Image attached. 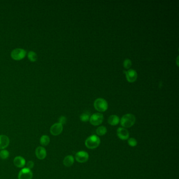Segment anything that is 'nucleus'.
<instances>
[{
  "label": "nucleus",
  "mask_w": 179,
  "mask_h": 179,
  "mask_svg": "<svg viewBox=\"0 0 179 179\" xmlns=\"http://www.w3.org/2000/svg\"><path fill=\"white\" fill-rule=\"evenodd\" d=\"M10 144V139L6 135H0V149H4Z\"/></svg>",
  "instance_id": "obj_13"
},
{
  "label": "nucleus",
  "mask_w": 179,
  "mask_h": 179,
  "mask_svg": "<svg viewBox=\"0 0 179 179\" xmlns=\"http://www.w3.org/2000/svg\"><path fill=\"white\" fill-rule=\"evenodd\" d=\"M50 142V138L47 135H43L40 138V143L43 146H47Z\"/></svg>",
  "instance_id": "obj_16"
},
{
  "label": "nucleus",
  "mask_w": 179,
  "mask_h": 179,
  "mask_svg": "<svg viewBox=\"0 0 179 179\" xmlns=\"http://www.w3.org/2000/svg\"><path fill=\"white\" fill-rule=\"evenodd\" d=\"M120 122L119 118L116 115H111L109 116L108 119V122L109 125L111 126H116Z\"/></svg>",
  "instance_id": "obj_14"
},
{
  "label": "nucleus",
  "mask_w": 179,
  "mask_h": 179,
  "mask_svg": "<svg viewBox=\"0 0 179 179\" xmlns=\"http://www.w3.org/2000/svg\"><path fill=\"white\" fill-rule=\"evenodd\" d=\"M35 154L37 158L39 160H44L46 157V150L43 147L39 146L35 150Z\"/></svg>",
  "instance_id": "obj_11"
},
{
  "label": "nucleus",
  "mask_w": 179,
  "mask_h": 179,
  "mask_svg": "<svg viewBox=\"0 0 179 179\" xmlns=\"http://www.w3.org/2000/svg\"><path fill=\"white\" fill-rule=\"evenodd\" d=\"M93 106L99 112H105L106 111L108 105L105 99L103 98H98L94 101Z\"/></svg>",
  "instance_id": "obj_3"
},
{
  "label": "nucleus",
  "mask_w": 179,
  "mask_h": 179,
  "mask_svg": "<svg viewBox=\"0 0 179 179\" xmlns=\"http://www.w3.org/2000/svg\"><path fill=\"white\" fill-rule=\"evenodd\" d=\"M75 159L79 163H85L88 160V153L85 151H79L76 154Z\"/></svg>",
  "instance_id": "obj_6"
},
{
  "label": "nucleus",
  "mask_w": 179,
  "mask_h": 179,
  "mask_svg": "<svg viewBox=\"0 0 179 179\" xmlns=\"http://www.w3.org/2000/svg\"><path fill=\"white\" fill-rule=\"evenodd\" d=\"M135 117L131 114H127L122 116L120 120V124L123 128H127L131 127L135 125Z\"/></svg>",
  "instance_id": "obj_1"
},
{
  "label": "nucleus",
  "mask_w": 179,
  "mask_h": 179,
  "mask_svg": "<svg viewBox=\"0 0 179 179\" xmlns=\"http://www.w3.org/2000/svg\"><path fill=\"white\" fill-rule=\"evenodd\" d=\"M33 178V173L31 170L27 168H24L19 172L18 179H32Z\"/></svg>",
  "instance_id": "obj_7"
},
{
  "label": "nucleus",
  "mask_w": 179,
  "mask_h": 179,
  "mask_svg": "<svg viewBox=\"0 0 179 179\" xmlns=\"http://www.w3.org/2000/svg\"><path fill=\"white\" fill-rule=\"evenodd\" d=\"M132 62L129 59H126L124 62V67L126 69H129L131 66Z\"/></svg>",
  "instance_id": "obj_22"
},
{
  "label": "nucleus",
  "mask_w": 179,
  "mask_h": 179,
  "mask_svg": "<svg viewBox=\"0 0 179 179\" xmlns=\"http://www.w3.org/2000/svg\"><path fill=\"white\" fill-rule=\"evenodd\" d=\"M9 156H10V153L6 150L3 149L0 151V158L2 159H3V160L7 159L8 158Z\"/></svg>",
  "instance_id": "obj_18"
},
{
  "label": "nucleus",
  "mask_w": 179,
  "mask_h": 179,
  "mask_svg": "<svg viewBox=\"0 0 179 179\" xmlns=\"http://www.w3.org/2000/svg\"><path fill=\"white\" fill-rule=\"evenodd\" d=\"M74 163V158L73 156L68 155L65 157V158L64 159L63 164L65 166L70 167L73 165Z\"/></svg>",
  "instance_id": "obj_15"
},
{
  "label": "nucleus",
  "mask_w": 179,
  "mask_h": 179,
  "mask_svg": "<svg viewBox=\"0 0 179 179\" xmlns=\"http://www.w3.org/2000/svg\"><path fill=\"white\" fill-rule=\"evenodd\" d=\"M66 121L67 119L65 116H61L59 119V123L62 125H65L66 123Z\"/></svg>",
  "instance_id": "obj_24"
},
{
  "label": "nucleus",
  "mask_w": 179,
  "mask_h": 179,
  "mask_svg": "<svg viewBox=\"0 0 179 179\" xmlns=\"http://www.w3.org/2000/svg\"><path fill=\"white\" fill-rule=\"evenodd\" d=\"M13 163L16 167L19 168H22L25 166L26 161L23 157L21 156H17L14 159Z\"/></svg>",
  "instance_id": "obj_12"
},
{
  "label": "nucleus",
  "mask_w": 179,
  "mask_h": 179,
  "mask_svg": "<svg viewBox=\"0 0 179 179\" xmlns=\"http://www.w3.org/2000/svg\"><path fill=\"white\" fill-rule=\"evenodd\" d=\"M34 163L33 161H29L26 163V167L27 168L31 170L34 168Z\"/></svg>",
  "instance_id": "obj_23"
},
{
  "label": "nucleus",
  "mask_w": 179,
  "mask_h": 179,
  "mask_svg": "<svg viewBox=\"0 0 179 179\" xmlns=\"http://www.w3.org/2000/svg\"><path fill=\"white\" fill-rule=\"evenodd\" d=\"M28 58L32 62H35L37 60V55L35 52L31 51L28 54Z\"/></svg>",
  "instance_id": "obj_20"
},
{
  "label": "nucleus",
  "mask_w": 179,
  "mask_h": 179,
  "mask_svg": "<svg viewBox=\"0 0 179 179\" xmlns=\"http://www.w3.org/2000/svg\"><path fill=\"white\" fill-rule=\"evenodd\" d=\"M124 73L126 74V78L128 81L130 83H133L136 81L137 78V73L134 69H129L128 71H124Z\"/></svg>",
  "instance_id": "obj_9"
},
{
  "label": "nucleus",
  "mask_w": 179,
  "mask_h": 179,
  "mask_svg": "<svg viewBox=\"0 0 179 179\" xmlns=\"http://www.w3.org/2000/svg\"><path fill=\"white\" fill-rule=\"evenodd\" d=\"M26 52L24 49L22 48H15L11 52V57L13 60H16L23 59L26 56Z\"/></svg>",
  "instance_id": "obj_5"
},
{
  "label": "nucleus",
  "mask_w": 179,
  "mask_h": 179,
  "mask_svg": "<svg viewBox=\"0 0 179 179\" xmlns=\"http://www.w3.org/2000/svg\"><path fill=\"white\" fill-rule=\"evenodd\" d=\"M62 130H63V125L58 122L52 125L50 128V133L52 135L56 136L60 135L62 133Z\"/></svg>",
  "instance_id": "obj_8"
},
{
  "label": "nucleus",
  "mask_w": 179,
  "mask_h": 179,
  "mask_svg": "<svg viewBox=\"0 0 179 179\" xmlns=\"http://www.w3.org/2000/svg\"><path fill=\"white\" fill-rule=\"evenodd\" d=\"M128 143L130 147H135L136 145H137V141L135 138H131L128 140Z\"/></svg>",
  "instance_id": "obj_21"
},
{
  "label": "nucleus",
  "mask_w": 179,
  "mask_h": 179,
  "mask_svg": "<svg viewBox=\"0 0 179 179\" xmlns=\"http://www.w3.org/2000/svg\"><path fill=\"white\" fill-rule=\"evenodd\" d=\"M100 144V139L98 135H93L87 138L85 141V145L89 149H94L98 147Z\"/></svg>",
  "instance_id": "obj_2"
},
{
  "label": "nucleus",
  "mask_w": 179,
  "mask_h": 179,
  "mask_svg": "<svg viewBox=\"0 0 179 179\" xmlns=\"http://www.w3.org/2000/svg\"><path fill=\"white\" fill-rule=\"evenodd\" d=\"M117 135L121 140H127L129 137V133L125 128L120 127L117 130Z\"/></svg>",
  "instance_id": "obj_10"
},
{
  "label": "nucleus",
  "mask_w": 179,
  "mask_h": 179,
  "mask_svg": "<svg viewBox=\"0 0 179 179\" xmlns=\"http://www.w3.org/2000/svg\"><path fill=\"white\" fill-rule=\"evenodd\" d=\"M80 119L81 121L87 122L90 119V114L88 112H84L81 114L80 116Z\"/></svg>",
  "instance_id": "obj_19"
},
{
  "label": "nucleus",
  "mask_w": 179,
  "mask_h": 179,
  "mask_svg": "<svg viewBox=\"0 0 179 179\" xmlns=\"http://www.w3.org/2000/svg\"><path fill=\"white\" fill-rule=\"evenodd\" d=\"M107 132V129L106 127L105 126L99 127L96 129V133L100 136L106 135Z\"/></svg>",
  "instance_id": "obj_17"
},
{
  "label": "nucleus",
  "mask_w": 179,
  "mask_h": 179,
  "mask_svg": "<svg viewBox=\"0 0 179 179\" xmlns=\"http://www.w3.org/2000/svg\"><path fill=\"white\" fill-rule=\"evenodd\" d=\"M104 120V116L100 113H95L90 117L89 121L92 125L97 126L101 124Z\"/></svg>",
  "instance_id": "obj_4"
}]
</instances>
